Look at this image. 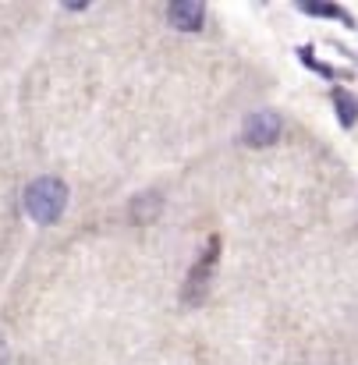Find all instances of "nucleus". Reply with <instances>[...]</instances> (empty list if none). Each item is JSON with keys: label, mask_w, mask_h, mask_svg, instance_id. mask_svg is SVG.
I'll return each instance as SVG.
<instances>
[{"label": "nucleus", "mask_w": 358, "mask_h": 365, "mask_svg": "<svg viewBox=\"0 0 358 365\" xmlns=\"http://www.w3.org/2000/svg\"><path fill=\"white\" fill-rule=\"evenodd\" d=\"M284 131V121L277 110H255L248 121H245V142L248 145H273Z\"/></svg>", "instance_id": "nucleus-2"}, {"label": "nucleus", "mask_w": 358, "mask_h": 365, "mask_svg": "<svg viewBox=\"0 0 358 365\" xmlns=\"http://www.w3.org/2000/svg\"><path fill=\"white\" fill-rule=\"evenodd\" d=\"M334 107H337V121L344 128H355L358 124V100L348 89H334Z\"/></svg>", "instance_id": "nucleus-4"}, {"label": "nucleus", "mask_w": 358, "mask_h": 365, "mask_svg": "<svg viewBox=\"0 0 358 365\" xmlns=\"http://www.w3.org/2000/svg\"><path fill=\"white\" fill-rule=\"evenodd\" d=\"M203 18H206V7L199 0H174L167 7V21L178 32H199L203 29Z\"/></svg>", "instance_id": "nucleus-3"}, {"label": "nucleus", "mask_w": 358, "mask_h": 365, "mask_svg": "<svg viewBox=\"0 0 358 365\" xmlns=\"http://www.w3.org/2000/svg\"><path fill=\"white\" fill-rule=\"evenodd\" d=\"M156 213H160V195H142V199H135V206H131V217L138 220V224H149V220H156Z\"/></svg>", "instance_id": "nucleus-5"}, {"label": "nucleus", "mask_w": 358, "mask_h": 365, "mask_svg": "<svg viewBox=\"0 0 358 365\" xmlns=\"http://www.w3.org/2000/svg\"><path fill=\"white\" fill-rule=\"evenodd\" d=\"M302 11L305 14H319V18H341V21H348V25H355L341 7H334V4H302Z\"/></svg>", "instance_id": "nucleus-6"}, {"label": "nucleus", "mask_w": 358, "mask_h": 365, "mask_svg": "<svg viewBox=\"0 0 358 365\" xmlns=\"http://www.w3.org/2000/svg\"><path fill=\"white\" fill-rule=\"evenodd\" d=\"M25 210L36 224H57L68 210V185L61 178H36L25 192Z\"/></svg>", "instance_id": "nucleus-1"}]
</instances>
